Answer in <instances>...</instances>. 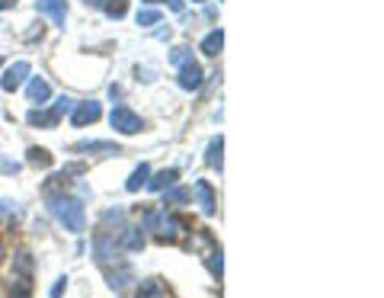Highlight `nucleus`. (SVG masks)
<instances>
[{"label": "nucleus", "instance_id": "ddd939ff", "mask_svg": "<svg viewBox=\"0 0 384 298\" xmlns=\"http://www.w3.org/2000/svg\"><path fill=\"white\" fill-rule=\"evenodd\" d=\"M132 282H134V270H132V266H125V263H122L119 270L109 272V285H112V289H119V292L128 289Z\"/></svg>", "mask_w": 384, "mask_h": 298}, {"label": "nucleus", "instance_id": "f704fd0d", "mask_svg": "<svg viewBox=\"0 0 384 298\" xmlns=\"http://www.w3.org/2000/svg\"><path fill=\"white\" fill-rule=\"evenodd\" d=\"M0 65H4V61H0Z\"/></svg>", "mask_w": 384, "mask_h": 298}, {"label": "nucleus", "instance_id": "6e6552de", "mask_svg": "<svg viewBox=\"0 0 384 298\" xmlns=\"http://www.w3.org/2000/svg\"><path fill=\"white\" fill-rule=\"evenodd\" d=\"M58 119L61 116H58L55 110H32L29 116H26V122H29L32 129H55Z\"/></svg>", "mask_w": 384, "mask_h": 298}, {"label": "nucleus", "instance_id": "7c9ffc66", "mask_svg": "<svg viewBox=\"0 0 384 298\" xmlns=\"http://www.w3.org/2000/svg\"><path fill=\"white\" fill-rule=\"evenodd\" d=\"M170 7L173 10H183V0H170Z\"/></svg>", "mask_w": 384, "mask_h": 298}, {"label": "nucleus", "instance_id": "39448f33", "mask_svg": "<svg viewBox=\"0 0 384 298\" xmlns=\"http://www.w3.org/2000/svg\"><path fill=\"white\" fill-rule=\"evenodd\" d=\"M29 78V61H16V65H10L4 71V78H0V87H4L6 93H13V90H19L23 87V80Z\"/></svg>", "mask_w": 384, "mask_h": 298}, {"label": "nucleus", "instance_id": "dca6fc26", "mask_svg": "<svg viewBox=\"0 0 384 298\" xmlns=\"http://www.w3.org/2000/svg\"><path fill=\"white\" fill-rule=\"evenodd\" d=\"M221 46H224V33H221V29H215V33H208V36L202 39V55L215 58V55L221 52Z\"/></svg>", "mask_w": 384, "mask_h": 298}, {"label": "nucleus", "instance_id": "4468645a", "mask_svg": "<svg viewBox=\"0 0 384 298\" xmlns=\"http://www.w3.org/2000/svg\"><path fill=\"white\" fill-rule=\"evenodd\" d=\"M26 93H29L32 103H45V100L51 97V87L45 84L42 78H32V80H29V87H26Z\"/></svg>", "mask_w": 384, "mask_h": 298}, {"label": "nucleus", "instance_id": "0eeeda50", "mask_svg": "<svg viewBox=\"0 0 384 298\" xmlns=\"http://www.w3.org/2000/svg\"><path fill=\"white\" fill-rule=\"evenodd\" d=\"M179 87L183 90H198L202 87V68L196 65V61H186V65H179Z\"/></svg>", "mask_w": 384, "mask_h": 298}, {"label": "nucleus", "instance_id": "f03ea898", "mask_svg": "<svg viewBox=\"0 0 384 298\" xmlns=\"http://www.w3.org/2000/svg\"><path fill=\"white\" fill-rule=\"evenodd\" d=\"M109 122H112V129L122 132V135H138V132L144 129L141 116H138V112H132L128 106H115V110L109 112Z\"/></svg>", "mask_w": 384, "mask_h": 298}, {"label": "nucleus", "instance_id": "2eb2a0df", "mask_svg": "<svg viewBox=\"0 0 384 298\" xmlns=\"http://www.w3.org/2000/svg\"><path fill=\"white\" fill-rule=\"evenodd\" d=\"M147 180H151V167H147V164H141V167H134V174L125 180V189H128V193H138V189L144 186Z\"/></svg>", "mask_w": 384, "mask_h": 298}, {"label": "nucleus", "instance_id": "5701e85b", "mask_svg": "<svg viewBox=\"0 0 384 298\" xmlns=\"http://www.w3.org/2000/svg\"><path fill=\"white\" fill-rule=\"evenodd\" d=\"M170 61L179 68V65H186V61H192V52H189V48H186V46H179V48H173Z\"/></svg>", "mask_w": 384, "mask_h": 298}, {"label": "nucleus", "instance_id": "b1692460", "mask_svg": "<svg viewBox=\"0 0 384 298\" xmlns=\"http://www.w3.org/2000/svg\"><path fill=\"white\" fill-rule=\"evenodd\" d=\"M208 270L215 279H221V250H211L208 253Z\"/></svg>", "mask_w": 384, "mask_h": 298}, {"label": "nucleus", "instance_id": "412c9836", "mask_svg": "<svg viewBox=\"0 0 384 298\" xmlns=\"http://www.w3.org/2000/svg\"><path fill=\"white\" fill-rule=\"evenodd\" d=\"M122 247H128V250H141L144 247V238H141L138 228H128L125 238H122Z\"/></svg>", "mask_w": 384, "mask_h": 298}, {"label": "nucleus", "instance_id": "f257e3e1", "mask_svg": "<svg viewBox=\"0 0 384 298\" xmlns=\"http://www.w3.org/2000/svg\"><path fill=\"white\" fill-rule=\"evenodd\" d=\"M51 215L64 225V231L80 234L87 228V215H83L80 199H70V196H51Z\"/></svg>", "mask_w": 384, "mask_h": 298}, {"label": "nucleus", "instance_id": "20e7f679", "mask_svg": "<svg viewBox=\"0 0 384 298\" xmlns=\"http://www.w3.org/2000/svg\"><path fill=\"white\" fill-rule=\"evenodd\" d=\"M102 116V106L96 100H87V103H74V112H70V125L74 129H83V125L96 122Z\"/></svg>", "mask_w": 384, "mask_h": 298}, {"label": "nucleus", "instance_id": "473e14b6", "mask_svg": "<svg viewBox=\"0 0 384 298\" xmlns=\"http://www.w3.org/2000/svg\"><path fill=\"white\" fill-rule=\"evenodd\" d=\"M192 4H202V0H192Z\"/></svg>", "mask_w": 384, "mask_h": 298}, {"label": "nucleus", "instance_id": "72a5a7b5", "mask_svg": "<svg viewBox=\"0 0 384 298\" xmlns=\"http://www.w3.org/2000/svg\"><path fill=\"white\" fill-rule=\"evenodd\" d=\"M0 253H4V247H0Z\"/></svg>", "mask_w": 384, "mask_h": 298}, {"label": "nucleus", "instance_id": "2f4dec72", "mask_svg": "<svg viewBox=\"0 0 384 298\" xmlns=\"http://www.w3.org/2000/svg\"><path fill=\"white\" fill-rule=\"evenodd\" d=\"M147 4H160V0H147Z\"/></svg>", "mask_w": 384, "mask_h": 298}, {"label": "nucleus", "instance_id": "f8f14e48", "mask_svg": "<svg viewBox=\"0 0 384 298\" xmlns=\"http://www.w3.org/2000/svg\"><path fill=\"white\" fill-rule=\"evenodd\" d=\"M176 180H179V170H173V167H170V170H160V174L154 176V180H147L144 186L151 189V193H164V189H166V186H173Z\"/></svg>", "mask_w": 384, "mask_h": 298}, {"label": "nucleus", "instance_id": "cd10ccee", "mask_svg": "<svg viewBox=\"0 0 384 298\" xmlns=\"http://www.w3.org/2000/svg\"><path fill=\"white\" fill-rule=\"evenodd\" d=\"M64 289H68V276H61V279H58V282H55V289L48 292V298H58V295H61Z\"/></svg>", "mask_w": 384, "mask_h": 298}, {"label": "nucleus", "instance_id": "a211bd4d", "mask_svg": "<svg viewBox=\"0 0 384 298\" xmlns=\"http://www.w3.org/2000/svg\"><path fill=\"white\" fill-rule=\"evenodd\" d=\"M26 164H32V167H51V154L45 148H29L26 151Z\"/></svg>", "mask_w": 384, "mask_h": 298}, {"label": "nucleus", "instance_id": "f3484780", "mask_svg": "<svg viewBox=\"0 0 384 298\" xmlns=\"http://www.w3.org/2000/svg\"><path fill=\"white\" fill-rule=\"evenodd\" d=\"M221 151H224L221 135L211 138V142H208V151H205V164H208V167H218V170H221Z\"/></svg>", "mask_w": 384, "mask_h": 298}, {"label": "nucleus", "instance_id": "393cba45", "mask_svg": "<svg viewBox=\"0 0 384 298\" xmlns=\"http://www.w3.org/2000/svg\"><path fill=\"white\" fill-rule=\"evenodd\" d=\"M70 110H74V100H70V97H61V100L55 103V112H58V116H64V112H70Z\"/></svg>", "mask_w": 384, "mask_h": 298}, {"label": "nucleus", "instance_id": "1a4fd4ad", "mask_svg": "<svg viewBox=\"0 0 384 298\" xmlns=\"http://www.w3.org/2000/svg\"><path fill=\"white\" fill-rule=\"evenodd\" d=\"M74 151H80V154H122V148L112 142H77Z\"/></svg>", "mask_w": 384, "mask_h": 298}, {"label": "nucleus", "instance_id": "9b49d317", "mask_svg": "<svg viewBox=\"0 0 384 298\" xmlns=\"http://www.w3.org/2000/svg\"><path fill=\"white\" fill-rule=\"evenodd\" d=\"M93 250H96V257H100V260H112L115 257V238H109L106 231H96Z\"/></svg>", "mask_w": 384, "mask_h": 298}, {"label": "nucleus", "instance_id": "4be33fe9", "mask_svg": "<svg viewBox=\"0 0 384 298\" xmlns=\"http://www.w3.org/2000/svg\"><path fill=\"white\" fill-rule=\"evenodd\" d=\"M160 14L157 10H138V26H157Z\"/></svg>", "mask_w": 384, "mask_h": 298}, {"label": "nucleus", "instance_id": "a878e982", "mask_svg": "<svg viewBox=\"0 0 384 298\" xmlns=\"http://www.w3.org/2000/svg\"><path fill=\"white\" fill-rule=\"evenodd\" d=\"M189 199V189H170L166 193V202H186Z\"/></svg>", "mask_w": 384, "mask_h": 298}, {"label": "nucleus", "instance_id": "c756f323", "mask_svg": "<svg viewBox=\"0 0 384 298\" xmlns=\"http://www.w3.org/2000/svg\"><path fill=\"white\" fill-rule=\"evenodd\" d=\"M10 7H16V0H0V10H10Z\"/></svg>", "mask_w": 384, "mask_h": 298}, {"label": "nucleus", "instance_id": "c85d7f7f", "mask_svg": "<svg viewBox=\"0 0 384 298\" xmlns=\"http://www.w3.org/2000/svg\"><path fill=\"white\" fill-rule=\"evenodd\" d=\"M106 4H109V0H87V7H96V10H102Z\"/></svg>", "mask_w": 384, "mask_h": 298}, {"label": "nucleus", "instance_id": "bb28decb", "mask_svg": "<svg viewBox=\"0 0 384 298\" xmlns=\"http://www.w3.org/2000/svg\"><path fill=\"white\" fill-rule=\"evenodd\" d=\"M0 174H19V164L16 161H4V157H0Z\"/></svg>", "mask_w": 384, "mask_h": 298}, {"label": "nucleus", "instance_id": "aec40b11", "mask_svg": "<svg viewBox=\"0 0 384 298\" xmlns=\"http://www.w3.org/2000/svg\"><path fill=\"white\" fill-rule=\"evenodd\" d=\"M102 10H106L109 20H122V16L128 14V0H109V4H106Z\"/></svg>", "mask_w": 384, "mask_h": 298}, {"label": "nucleus", "instance_id": "423d86ee", "mask_svg": "<svg viewBox=\"0 0 384 298\" xmlns=\"http://www.w3.org/2000/svg\"><path fill=\"white\" fill-rule=\"evenodd\" d=\"M36 10L48 16L55 26L64 29V20H68V0H36Z\"/></svg>", "mask_w": 384, "mask_h": 298}, {"label": "nucleus", "instance_id": "9d476101", "mask_svg": "<svg viewBox=\"0 0 384 298\" xmlns=\"http://www.w3.org/2000/svg\"><path fill=\"white\" fill-rule=\"evenodd\" d=\"M196 196H198V208H202V215H215V189H211V183L198 180L196 183Z\"/></svg>", "mask_w": 384, "mask_h": 298}, {"label": "nucleus", "instance_id": "7ed1b4c3", "mask_svg": "<svg viewBox=\"0 0 384 298\" xmlns=\"http://www.w3.org/2000/svg\"><path fill=\"white\" fill-rule=\"evenodd\" d=\"M147 228H154V231H157L164 240H173L179 231H186L183 221H179L176 215H166V212H154V215H147Z\"/></svg>", "mask_w": 384, "mask_h": 298}, {"label": "nucleus", "instance_id": "6ab92c4d", "mask_svg": "<svg viewBox=\"0 0 384 298\" xmlns=\"http://www.w3.org/2000/svg\"><path fill=\"white\" fill-rule=\"evenodd\" d=\"M138 298H170V295H166V289L157 282V279H147V282L141 285Z\"/></svg>", "mask_w": 384, "mask_h": 298}]
</instances>
